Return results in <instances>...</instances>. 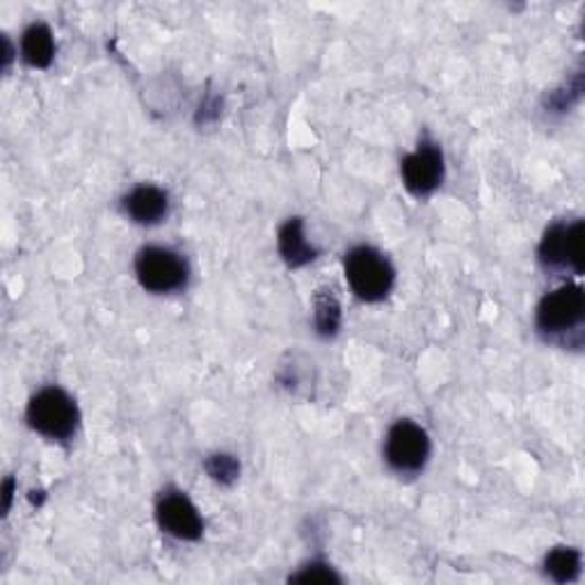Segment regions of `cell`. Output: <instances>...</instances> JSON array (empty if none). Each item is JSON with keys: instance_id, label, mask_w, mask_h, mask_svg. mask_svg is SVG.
I'll list each match as a JSON object with an SVG mask.
<instances>
[{"instance_id": "obj_1", "label": "cell", "mask_w": 585, "mask_h": 585, "mask_svg": "<svg viewBox=\"0 0 585 585\" xmlns=\"http://www.w3.org/2000/svg\"><path fill=\"white\" fill-rule=\"evenodd\" d=\"M28 424L51 439H67L76 433L78 407L57 386L42 389L28 405Z\"/></svg>"}, {"instance_id": "obj_2", "label": "cell", "mask_w": 585, "mask_h": 585, "mask_svg": "<svg viewBox=\"0 0 585 585\" xmlns=\"http://www.w3.org/2000/svg\"><path fill=\"white\" fill-rule=\"evenodd\" d=\"M345 277L352 290L366 302L386 298L394 286V268L373 247H354L345 256Z\"/></svg>"}, {"instance_id": "obj_3", "label": "cell", "mask_w": 585, "mask_h": 585, "mask_svg": "<svg viewBox=\"0 0 585 585\" xmlns=\"http://www.w3.org/2000/svg\"><path fill=\"white\" fill-rule=\"evenodd\" d=\"M136 273L140 284L153 292H172L188 281L183 256L168 247H145L136 258Z\"/></svg>"}, {"instance_id": "obj_4", "label": "cell", "mask_w": 585, "mask_h": 585, "mask_svg": "<svg viewBox=\"0 0 585 585\" xmlns=\"http://www.w3.org/2000/svg\"><path fill=\"white\" fill-rule=\"evenodd\" d=\"M384 455L392 469L401 474H414L424 469L430 455L428 433L416 426L414 421H398L386 435Z\"/></svg>"}, {"instance_id": "obj_5", "label": "cell", "mask_w": 585, "mask_h": 585, "mask_svg": "<svg viewBox=\"0 0 585 585\" xmlns=\"http://www.w3.org/2000/svg\"><path fill=\"white\" fill-rule=\"evenodd\" d=\"M585 316V296L583 288L576 284H567L556 288L554 292L540 302L538 307V328L546 334L570 332L583 322Z\"/></svg>"}, {"instance_id": "obj_6", "label": "cell", "mask_w": 585, "mask_h": 585, "mask_svg": "<svg viewBox=\"0 0 585 585\" xmlns=\"http://www.w3.org/2000/svg\"><path fill=\"white\" fill-rule=\"evenodd\" d=\"M540 258L551 268H570L576 275L583 273V222L554 224L544 234L540 245Z\"/></svg>"}, {"instance_id": "obj_7", "label": "cell", "mask_w": 585, "mask_h": 585, "mask_svg": "<svg viewBox=\"0 0 585 585\" xmlns=\"http://www.w3.org/2000/svg\"><path fill=\"white\" fill-rule=\"evenodd\" d=\"M156 517L160 529L177 540H200L204 533V522L192 506V501L181 492H170L158 501Z\"/></svg>"}, {"instance_id": "obj_8", "label": "cell", "mask_w": 585, "mask_h": 585, "mask_svg": "<svg viewBox=\"0 0 585 585\" xmlns=\"http://www.w3.org/2000/svg\"><path fill=\"white\" fill-rule=\"evenodd\" d=\"M401 174L405 188L416 198L430 194L444 179V156L435 145H421L403 160Z\"/></svg>"}, {"instance_id": "obj_9", "label": "cell", "mask_w": 585, "mask_h": 585, "mask_svg": "<svg viewBox=\"0 0 585 585\" xmlns=\"http://www.w3.org/2000/svg\"><path fill=\"white\" fill-rule=\"evenodd\" d=\"M126 213L140 224H156L168 215V192L156 185H140L124 200Z\"/></svg>"}, {"instance_id": "obj_10", "label": "cell", "mask_w": 585, "mask_h": 585, "mask_svg": "<svg viewBox=\"0 0 585 585\" xmlns=\"http://www.w3.org/2000/svg\"><path fill=\"white\" fill-rule=\"evenodd\" d=\"M279 254L284 256V262L292 268L307 266L309 262H313L316 258V249L305 236L300 217L288 220L279 230Z\"/></svg>"}, {"instance_id": "obj_11", "label": "cell", "mask_w": 585, "mask_h": 585, "mask_svg": "<svg viewBox=\"0 0 585 585\" xmlns=\"http://www.w3.org/2000/svg\"><path fill=\"white\" fill-rule=\"evenodd\" d=\"M21 53L23 60L30 64V67L46 70L53 62L55 55V42H53V32L44 23H32L21 40Z\"/></svg>"}, {"instance_id": "obj_12", "label": "cell", "mask_w": 585, "mask_h": 585, "mask_svg": "<svg viewBox=\"0 0 585 585\" xmlns=\"http://www.w3.org/2000/svg\"><path fill=\"white\" fill-rule=\"evenodd\" d=\"M313 322L320 337H334L341 325V305L332 290H318L313 298Z\"/></svg>"}, {"instance_id": "obj_13", "label": "cell", "mask_w": 585, "mask_h": 585, "mask_svg": "<svg viewBox=\"0 0 585 585\" xmlns=\"http://www.w3.org/2000/svg\"><path fill=\"white\" fill-rule=\"evenodd\" d=\"M544 567H546V574L554 581L572 583L576 581L581 572V554L572 546H559L546 556Z\"/></svg>"}, {"instance_id": "obj_14", "label": "cell", "mask_w": 585, "mask_h": 585, "mask_svg": "<svg viewBox=\"0 0 585 585\" xmlns=\"http://www.w3.org/2000/svg\"><path fill=\"white\" fill-rule=\"evenodd\" d=\"M206 471L211 474V478H215L222 485H232L241 471L236 458L232 455H213V458L206 462Z\"/></svg>"}, {"instance_id": "obj_15", "label": "cell", "mask_w": 585, "mask_h": 585, "mask_svg": "<svg viewBox=\"0 0 585 585\" xmlns=\"http://www.w3.org/2000/svg\"><path fill=\"white\" fill-rule=\"evenodd\" d=\"M292 583H339L341 578L334 574L332 567L322 565V563H311L307 567H302V572H298L296 576H290Z\"/></svg>"}, {"instance_id": "obj_16", "label": "cell", "mask_w": 585, "mask_h": 585, "mask_svg": "<svg viewBox=\"0 0 585 585\" xmlns=\"http://www.w3.org/2000/svg\"><path fill=\"white\" fill-rule=\"evenodd\" d=\"M3 494H6L3 510H6V514H8V512H10V506H12V494H14V480H12V478L6 480V490H3Z\"/></svg>"}]
</instances>
